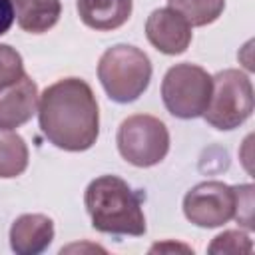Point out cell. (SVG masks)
Instances as JSON below:
<instances>
[{"mask_svg": "<svg viewBox=\"0 0 255 255\" xmlns=\"http://www.w3.org/2000/svg\"><path fill=\"white\" fill-rule=\"evenodd\" d=\"M26 76L22 56L8 44H0V90L10 88Z\"/></svg>", "mask_w": 255, "mask_h": 255, "instance_id": "9a60e30c", "label": "cell"}, {"mask_svg": "<svg viewBox=\"0 0 255 255\" xmlns=\"http://www.w3.org/2000/svg\"><path fill=\"white\" fill-rule=\"evenodd\" d=\"M237 191V205H235V221L245 225L247 229H253V219H251V211H253V185L245 183V185H235Z\"/></svg>", "mask_w": 255, "mask_h": 255, "instance_id": "e0dca14e", "label": "cell"}, {"mask_svg": "<svg viewBox=\"0 0 255 255\" xmlns=\"http://www.w3.org/2000/svg\"><path fill=\"white\" fill-rule=\"evenodd\" d=\"M84 205L94 229L100 233L131 237H141L145 233L141 195L118 175L96 177L86 187Z\"/></svg>", "mask_w": 255, "mask_h": 255, "instance_id": "7a4b0ae2", "label": "cell"}, {"mask_svg": "<svg viewBox=\"0 0 255 255\" xmlns=\"http://www.w3.org/2000/svg\"><path fill=\"white\" fill-rule=\"evenodd\" d=\"M80 20L98 32L124 26L131 16V0H76Z\"/></svg>", "mask_w": 255, "mask_h": 255, "instance_id": "8fae6325", "label": "cell"}, {"mask_svg": "<svg viewBox=\"0 0 255 255\" xmlns=\"http://www.w3.org/2000/svg\"><path fill=\"white\" fill-rule=\"evenodd\" d=\"M54 239V221L42 213H24L10 227V247L18 255H38Z\"/></svg>", "mask_w": 255, "mask_h": 255, "instance_id": "30bf717a", "label": "cell"}, {"mask_svg": "<svg viewBox=\"0 0 255 255\" xmlns=\"http://www.w3.org/2000/svg\"><path fill=\"white\" fill-rule=\"evenodd\" d=\"M213 80L197 64L171 66L161 82V100L167 112L181 120L203 116L211 98Z\"/></svg>", "mask_w": 255, "mask_h": 255, "instance_id": "5b68a950", "label": "cell"}, {"mask_svg": "<svg viewBox=\"0 0 255 255\" xmlns=\"http://www.w3.org/2000/svg\"><path fill=\"white\" fill-rule=\"evenodd\" d=\"M167 4L179 12L189 26H207L215 22L225 8V0H167Z\"/></svg>", "mask_w": 255, "mask_h": 255, "instance_id": "5bb4252c", "label": "cell"}, {"mask_svg": "<svg viewBox=\"0 0 255 255\" xmlns=\"http://www.w3.org/2000/svg\"><path fill=\"white\" fill-rule=\"evenodd\" d=\"M28 167V145L12 129H0V177H18Z\"/></svg>", "mask_w": 255, "mask_h": 255, "instance_id": "4fadbf2b", "label": "cell"}, {"mask_svg": "<svg viewBox=\"0 0 255 255\" xmlns=\"http://www.w3.org/2000/svg\"><path fill=\"white\" fill-rule=\"evenodd\" d=\"M120 155L135 167H151L165 159L169 151V131L165 124L147 114L126 118L118 129Z\"/></svg>", "mask_w": 255, "mask_h": 255, "instance_id": "8992f818", "label": "cell"}, {"mask_svg": "<svg viewBox=\"0 0 255 255\" xmlns=\"http://www.w3.org/2000/svg\"><path fill=\"white\" fill-rule=\"evenodd\" d=\"M145 36L149 44L167 56L183 54L193 38L189 22L173 8H157L147 16Z\"/></svg>", "mask_w": 255, "mask_h": 255, "instance_id": "ba28073f", "label": "cell"}, {"mask_svg": "<svg viewBox=\"0 0 255 255\" xmlns=\"http://www.w3.org/2000/svg\"><path fill=\"white\" fill-rule=\"evenodd\" d=\"M237 191L223 181H203L183 197V213L197 227H221L235 217Z\"/></svg>", "mask_w": 255, "mask_h": 255, "instance_id": "52a82bcc", "label": "cell"}, {"mask_svg": "<svg viewBox=\"0 0 255 255\" xmlns=\"http://www.w3.org/2000/svg\"><path fill=\"white\" fill-rule=\"evenodd\" d=\"M38 86L26 74L10 88L0 90V129H14L38 112Z\"/></svg>", "mask_w": 255, "mask_h": 255, "instance_id": "9c48e42d", "label": "cell"}, {"mask_svg": "<svg viewBox=\"0 0 255 255\" xmlns=\"http://www.w3.org/2000/svg\"><path fill=\"white\" fill-rule=\"evenodd\" d=\"M38 122L50 143L64 151L90 149L100 133V112L88 82L64 78L38 100Z\"/></svg>", "mask_w": 255, "mask_h": 255, "instance_id": "6da1fadb", "label": "cell"}, {"mask_svg": "<svg viewBox=\"0 0 255 255\" xmlns=\"http://www.w3.org/2000/svg\"><path fill=\"white\" fill-rule=\"evenodd\" d=\"M251 239L243 231H225L209 245V253H251Z\"/></svg>", "mask_w": 255, "mask_h": 255, "instance_id": "2e32d148", "label": "cell"}, {"mask_svg": "<svg viewBox=\"0 0 255 255\" xmlns=\"http://www.w3.org/2000/svg\"><path fill=\"white\" fill-rule=\"evenodd\" d=\"M98 78L110 100L129 104L147 90L151 62L143 50L129 44H116L102 54L98 62Z\"/></svg>", "mask_w": 255, "mask_h": 255, "instance_id": "3957f363", "label": "cell"}, {"mask_svg": "<svg viewBox=\"0 0 255 255\" xmlns=\"http://www.w3.org/2000/svg\"><path fill=\"white\" fill-rule=\"evenodd\" d=\"M18 26L30 34H42L54 28L62 14L60 0H12Z\"/></svg>", "mask_w": 255, "mask_h": 255, "instance_id": "7c38bea8", "label": "cell"}, {"mask_svg": "<svg viewBox=\"0 0 255 255\" xmlns=\"http://www.w3.org/2000/svg\"><path fill=\"white\" fill-rule=\"evenodd\" d=\"M213 88L203 118L217 129H235L253 114V84L241 70L229 68L211 76Z\"/></svg>", "mask_w": 255, "mask_h": 255, "instance_id": "277c9868", "label": "cell"}, {"mask_svg": "<svg viewBox=\"0 0 255 255\" xmlns=\"http://www.w3.org/2000/svg\"><path fill=\"white\" fill-rule=\"evenodd\" d=\"M14 24V6L12 0H0V36L6 34Z\"/></svg>", "mask_w": 255, "mask_h": 255, "instance_id": "ac0fdd59", "label": "cell"}]
</instances>
